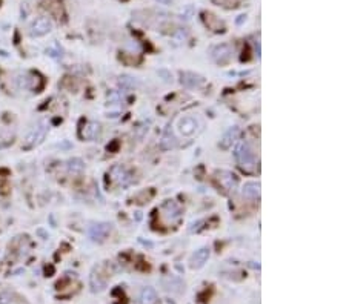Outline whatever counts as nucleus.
<instances>
[{
  "label": "nucleus",
  "mask_w": 346,
  "mask_h": 304,
  "mask_svg": "<svg viewBox=\"0 0 346 304\" xmlns=\"http://www.w3.org/2000/svg\"><path fill=\"white\" fill-rule=\"evenodd\" d=\"M175 145H177V140H175V137H174L173 131L168 128L167 131H165L163 137H162V140H160V148H162L163 151H170V149L175 148Z\"/></svg>",
  "instance_id": "16"
},
{
  "label": "nucleus",
  "mask_w": 346,
  "mask_h": 304,
  "mask_svg": "<svg viewBox=\"0 0 346 304\" xmlns=\"http://www.w3.org/2000/svg\"><path fill=\"white\" fill-rule=\"evenodd\" d=\"M111 233V225L109 223H97L89 228V238L92 241H105Z\"/></svg>",
  "instance_id": "8"
},
{
  "label": "nucleus",
  "mask_w": 346,
  "mask_h": 304,
  "mask_svg": "<svg viewBox=\"0 0 346 304\" xmlns=\"http://www.w3.org/2000/svg\"><path fill=\"white\" fill-rule=\"evenodd\" d=\"M111 177L112 180L117 183V184H122V186H126L129 184L131 181H133V174L129 172V169L125 167L123 164H115L111 167Z\"/></svg>",
  "instance_id": "6"
},
{
  "label": "nucleus",
  "mask_w": 346,
  "mask_h": 304,
  "mask_svg": "<svg viewBox=\"0 0 346 304\" xmlns=\"http://www.w3.org/2000/svg\"><path fill=\"white\" fill-rule=\"evenodd\" d=\"M239 134H240V129L237 126L228 129L225 132V135L222 137V140H220V148L222 149H228V148L233 146L237 142V139H239Z\"/></svg>",
  "instance_id": "12"
},
{
  "label": "nucleus",
  "mask_w": 346,
  "mask_h": 304,
  "mask_svg": "<svg viewBox=\"0 0 346 304\" xmlns=\"http://www.w3.org/2000/svg\"><path fill=\"white\" fill-rule=\"evenodd\" d=\"M159 298L153 287H145L140 294V304H157Z\"/></svg>",
  "instance_id": "17"
},
{
  "label": "nucleus",
  "mask_w": 346,
  "mask_h": 304,
  "mask_svg": "<svg viewBox=\"0 0 346 304\" xmlns=\"http://www.w3.org/2000/svg\"><path fill=\"white\" fill-rule=\"evenodd\" d=\"M84 167H85V163L80 158H71L67 161V169L73 174H80L82 171H84Z\"/></svg>",
  "instance_id": "20"
},
{
  "label": "nucleus",
  "mask_w": 346,
  "mask_h": 304,
  "mask_svg": "<svg viewBox=\"0 0 346 304\" xmlns=\"http://www.w3.org/2000/svg\"><path fill=\"white\" fill-rule=\"evenodd\" d=\"M14 298V294L5 286H0V304H9Z\"/></svg>",
  "instance_id": "21"
},
{
  "label": "nucleus",
  "mask_w": 346,
  "mask_h": 304,
  "mask_svg": "<svg viewBox=\"0 0 346 304\" xmlns=\"http://www.w3.org/2000/svg\"><path fill=\"white\" fill-rule=\"evenodd\" d=\"M242 195L250 200H257L260 197V184L256 181L245 183V186L242 188Z\"/></svg>",
  "instance_id": "14"
},
{
  "label": "nucleus",
  "mask_w": 346,
  "mask_h": 304,
  "mask_svg": "<svg viewBox=\"0 0 346 304\" xmlns=\"http://www.w3.org/2000/svg\"><path fill=\"white\" fill-rule=\"evenodd\" d=\"M53 29V22L48 17H39L29 25V36L32 37H42Z\"/></svg>",
  "instance_id": "5"
},
{
  "label": "nucleus",
  "mask_w": 346,
  "mask_h": 304,
  "mask_svg": "<svg viewBox=\"0 0 346 304\" xmlns=\"http://www.w3.org/2000/svg\"><path fill=\"white\" fill-rule=\"evenodd\" d=\"M203 19H205V23H206L211 29H214V31H223V23L217 19L216 15H212V14H209V12H205V14H203Z\"/></svg>",
  "instance_id": "19"
},
{
  "label": "nucleus",
  "mask_w": 346,
  "mask_h": 304,
  "mask_svg": "<svg viewBox=\"0 0 346 304\" xmlns=\"http://www.w3.org/2000/svg\"><path fill=\"white\" fill-rule=\"evenodd\" d=\"M160 3H171V0H159Z\"/></svg>",
  "instance_id": "22"
},
{
  "label": "nucleus",
  "mask_w": 346,
  "mask_h": 304,
  "mask_svg": "<svg viewBox=\"0 0 346 304\" xmlns=\"http://www.w3.org/2000/svg\"><path fill=\"white\" fill-rule=\"evenodd\" d=\"M15 81H17L19 88L31 89V91H36V92H39V89L43 86L42 77L37 76V74H34V73H23V74H19V77L15 78Z\"/></svg>",
  "instance_id": "3"
},
{
  "label": "nucleus",
  "mask_w": 346,
  "mask_h": 304,
  "mask_svg": "<svg viewBox=\"0 0 346 304\" xmlns=\"http://www.w3.org/2000/svg\"><path fill=\"white\" fill-rule=\"evenodd\" d=\"M216 178L219 181V184L223 189H226L228 192H234L239 186V180L236 177V174L229 172V171H220L216 174Z\"/></svg>",
  "instance_id": "7"
},
{
  "label": "nucleus",
  "mask_w": 346,
  "mask_h": 304,
  "mask_svg": "<svg viewBox=\"0 0 346 304\" xmlns=\"http://www.w3.org/2000/svg\"><path fill=\"white\" fill-rule=\"evenodd\" d=\"M233 54H234L233 46L226 45V43L219 45V46H216V48L212 49V59L216 60L217 63H220V65L228 63L231 59H233Z\"/></svg>",
  "instance_id": "9"
},
{
  "label": "nucleus",
  "mask_w": 346,
  "mask_h": 304,
  "mask_svg": "<svg viewBox=\"0 0 346 304\" xmlns=\"http://www.w3.org/2000/svg\"><path fill=\"white\" fill-rule=\"evenodd\" d=\"M45 8L48 9V12L51 14V15H56L57 19H60V17L63 15L60 0H46V2H45Z\"/></svg>",
  "instance_id": "18"
},
{
  "label": "nucleus",
  "mask_w": 346,
  "mask_h": 304,
  "mask_svg": "<svg viewBox=\"0 0 346 304\" xmlns=\"http://www.w3.org/2000/svg\"><path fill=\"white\" fill-rule=\"evenodd\" d=\"M234 155L239 161V164L246 169V171H251V169H254V154H253V151L250 148V145L246 143V142H240L236 148V152H234Z\"/></svg>",
  "instance_id": "2"
},
{
  "label": "nucleus",
  "mask_w": 346,
  "mask_h": 304,
  "mask_svg": "<svg viewBox=\"0 0 346 304\" xmlns=\"http://www.w3.org/2000/svg\"><path fill=\"white\" fill-rule=\"evenodd\" d=\"M209 258V247H202L199 250H195V253L191 257V267L192 269H199L202 267Z\"/></svg>",
  "instance_id": "13"
},
{
  "label": "nucleus",
  "mask_w": 346,
  "mask_h": 304,
  "mask_svg": "<svg viewBox=\"0 0 346 304\" xmlns=\"http://www.w3.org/2000/svg\"><path fill=\"white\" fill-rule=\"evenodd\" d=\"M197 126H199V123H197L195 118L192 117H185L182 122H180V132H182L183 135H192L195 131H197Z\"/></svg>",
  "instance_id": "15"
},
{
  "label": "nucleus",
  "mask_w": 346,
  "mask_h": 304,
  "mask_svg": "<svg viewBox=\"0 0 346 304\" xmlns=\"http://www.w3.org/2000/svg\"><path fill=\"white\" fill-rule=\"evenodd\" d=\"M48 132V126L45 122H40L37 123L34 128H32L28 135H26V139H25V148H32V146H37L39 143L43 142L45 139V135Z\"/></svg>",
  "instance_id": "4"
},
{
  "label": "nucleus",
  "mask_w": 346,
  "mask_h": 304,
  "mask_svg": "<svg viewBox=\"0 0 346 304\" xmlns=\"http://www.w3.org/2000/svg\"><path fill=\"white\" fill-rule=\"evenodd\" d=\"M100 132H102V128L97 122H88V123H85L84 128H82L80 137L84 140H97L98 137H100Z\"/></svg>",
  "instance_id": "10"
},
{
  "label": "nucleus",
  "mask_w": 346,
  "mask_h": 304,
  "mask_svg": "<svg viewBox=\"0 0 346 304\" xmlns=\"http://www.w3.org/2000/svg\"><path fill=\"white\" fill-rule=\"evenodd\" d=\"M182 208H180L174 200H167L160 206V217L167 222V225H174L182 218Z\"/></svg>",
  "instance_id": "1"
},
{
  "label": "nucleus",
  "mask_w": 346,
  "mask_h": 304,
  "mask_svg": "<svg viewBox=\"0 0 346 304\" xmlns=\"http://www.w3.org/2000/svg\"><path fill=\"white\" fill-rule=\"evenodd\" d=\"M180 77H182V78H180V81H182V84L186 88H199L205 81L200 76H197L194 73H182V74H180Z\"/></svg>",
  "instance_id": "11"
}]
</instances>
